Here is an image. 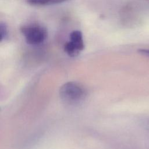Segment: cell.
<instances>
[{"label":"cell","mask_w":149,"mask_h":149,"mask_svg":"<svg viewBox=\"0 0 149 149\" xmlns=\"http://www.w3.org/2000/svg\"><path fill=\"white\" fill-rule=\"evenodd\" d=\"M139 52L141 53V54L149 56V49H141L139 50Z\"/></svg>","instance_id":"obj_7"},{"label":"cell","mask_w":149,"mask_h":149,"mask_svg":"<svg viewBox=\"0 0 149 149\" xmlns=\"http://www.w3.org/2000/svg\"><path fill=\"white\" fill-rule=\"evenodd\" d=\"M8 37V27L5 23L0 24V41H2Z\"/></svg>","instance_id":"obj_5"},{"label":"cell","mask_w":149,"mask_h":149,"mask_svg":"<svg viewBox=\"0 0 149 149\" xmlns=\"http://www.w3.org/2000/svg\"><path fill=\"white\" fill-rule=\"evenodd\" d=\"M143 125L144 127V129H146L147 131L149 132V118H144V120H143Z\"/></svg>","instance_id":"obj_6"},{"label":"cell","mask_w":149,"mask_h":149,"mask_svg":"<svg viewBox=\"0 0 149 149\" xmlns=\"http://www.w3.org/2000/svg\"><path fill=\"white\" fill-rule=\"evenodd\" d=\"M84 48L82 33L79 30H74L70 34V41L64 45L65 52L71 57L77 56Z\"/></svg>","instance_id":"obj_3"},{"label":"cell","mask_w":149,"mask_h":149,"mask_svg":"<svg viewBox=\"0 0 149 149\" xmlns=\"http://www.w3.org/2000/svg\"><path fill=\"white\" fill-rule=\"evenodd\" d=\"M20 31L29 44L38 45L43 42L47 37V30L38 24L31 23L20 27Z\"/></svg>","instance_id":"obj_1"},{"label":"cell","mask_w":149,"mask_h":149,"mask_svg":"<svg viewBox=\"0 0 149 149\" xmlns=\"http://www.w3.org/2000/svg\"><path fill=\"white\" fill-rule=\"evenodd\" d=\"M61 99L66 103L74 104L79 102L86 95L84 89L79 84L74 82H68L60 88Z\"/></svg>","instance_id":"obj_2"},{"label":"cell","mask_w":149,"mask_h":149,"mask_svg":"<svg viewBox=\"0 0 149 149\" xmlns=\"http://www.w3.org/2000/svg\"><path fill=\"white\" fill-rule=\"evenodd\" d=\"M69 0H27V3L35 6H45L61 3Z\"/></svg>","instance_id":"obj_4"}]
</instances>
